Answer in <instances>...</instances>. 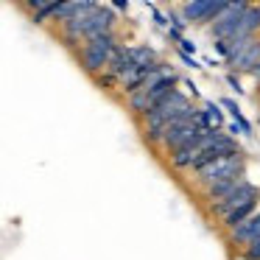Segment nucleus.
Segmentation results:
<instances>
[{
  "instance_id": "nucleus-13",
  "label": "nucleus",
  "mask_w": 260,
  "mask_h": 260,
  "mask_svg": "<svg viewBox=\"0 0 260 260\" xmlns=\"http://www.w3.org/2000/svg\"><path fill=\"white\" fill-rule=\"evenodd\" d=\"M221 107H224L226 112H230L232 118H235V123L241 126V132H243V135H252V123H249V120L243 118V112L238 109V104H235V101H230V98H221Z\"/></svg>"
},
{
  "instance_id": "nucleus-7",
  "label": "nucleus",
  "mask_w": 260,
  "mask_h": 260,
  "mask_svg": "<svg viewBox=\"0 0 260 260\" xmlns=\"http://www.w3.org/2000/svg\"><path fill=\"white\" fill-rule=\"evenodd\" d=\"M249 9H252L249 3H230V9L210 25V37H213L215 42L232 40V37L238 34V28H241V23H243V17H246Z\"/></svg>"
},
{
  "instance_id": "nucleus-17",
  "label": "nucleus",
  "mask_w": 260,
  "mask_h": 260,
  "mask_svg": "<svg viewBox=\"0 0 260 260\" xmlns=\"http://www.w3.org/2000/svg\"><path fill=\"white\" fill-rule=\"evenodd\" d=\"M25 6H28L31 12L37 14V12H40V9H42V6H45V0H28V3H25Z\"/></svg>"
},
{
  "instance_id": "nucleus-9",
  "label": "nucleus",
  "mask_w": 260,
  "mask_h": 260,
  "mask_svg": "<svg viewBox=\"0 0 260 260\" xmlns=\"http://www.w3.org/2000/svg\"><path fill=\"white\" fill-rule=\"evenodd\" d=\"M115 23H118V17H115L112 9H109V6H98V12L92 14V17L87 20V25H84V42L95 40V37H104V34H112Z\"/></svg>"
},
{
  "instance_id": "nucleus-10",
  "label": "nucleus",
  "mask_w": 260,
  "mask_h": 260,
  "mask_svg": "<svg viewBox=\"0 0 260 260\" xmlns=\"http://www.w3.org/2000/svg\"><path fill=\"white\" fill-rule=\"evenodd\" d=\"M226 238H230V246H243V249H246L249 243L260 241V213H254L252 218H249L246 224H241L238 230L226 232Z\"/></svg>"
},
{
  "instance_id": "nucleus-14",
  "label": "nucleus",
  "mask_w": 260,
  "mask_h": 260,
  "mask_svg": "<svg viewBox=\"0 0 260 260\" xmlns=\"http://www.w3.org/2000/svg\"><path fill=\"white\" fill-rule=\"evenodd\" d=\"M204 109H207V115H210V118H213L215 129H218V126L224 123V112H221V107H218V104H215V101H207V104H204Z\"/></svg>"
},
{
  "instance_id": "nucleus-1",
  "label": "nucleus",
  "mask_w": 260,
  "mask_h": 260,
  "mask_svg": "<svg viewBox=\"0 0 260 260\" xmlns=\"http://www.w3.org/2000/svg\"><path fill=\"white\" fill-rule=\"evenodd\" d=\"M196 112L199 109L187 101L185 92L174 90L165 101H159L157 107L140 120L143 123V137H146V143H151V146H162L165 135H168L176 123H182V120L196 118Z\"/></svg>"
},
{
  "instance_id": "nucleus-15",
  "label": "nucleus",
  "mask_w": 260,
  "mask_h": 260,
  "mask_svg": "<svg viewBox=\"0 0 260 260\" xmlns=\"http://www.w3.org/2000/svg\"><path fill=\"white\" fill-rule=\"evenodd\" d=\"M243 257H246V260H260V241L249 243V246L243 249Z\"/></svg>"
},
{
  "instance_id": "nucleus-6",
  "label": "nucleus",
  "mask_w": 260,
  "mask_h": 260,
  "mask_svg": "<svg viewBox=\"0 0 260 260\" xmlns=\"http://www.w3.org/2000/svg\"><path fill=\"white\" fill-rule=\"evenodd\" d=\"M226 9H230V3H224V0H190V3L182 6V17L187 20V25L193 23V25H207L210 28Z\"/></svg>"
},
{
  "instance_id": "nucleus-3",
  "label": "nucleus",
  "mask_w": 260,
  "mask_h": 260,
  "mask_svg": "<svg viewBox=\"0 0 260 260\" xmlns=\"http://www.w3.org/2000/svg\"><path fill=\"white\" fill-rule=\"evenodd\" d=\"M176 81H179V76L174 73V70H168V73H162L159 79H154L151 84H146L140 92H135V95H129V109L137 115V118H146L148 112H151L154 107H157L159 101H165V98L171 95V92L176 90Z\"/></svg>"
},
{
  "instance_id": "nucleus-8",
  "label": "nucleus",
  "mask_w": 260,
  "mask_h": 260,
  "mask_svg": "<svg viewBox=\"0 0 260 260\" xmlns=\"http://www.w3.org/2000/svg\"><path fill=\"white\" fill-rule=\"evenodd\" d=\"M199 135H202V129H199L196 118L182 120V123H176L174 129L165 135V140H162V146H159V148H162V151H168V154H174V151H179L182 146H187V143H190L193 137H199Z\"/></svg>"
},
{
  "instance_id": "nucleus-12",
  "label": "nucleus",
  "mask_w": 260,
  "mask_h": 260,
  "mask_svg": "<svg viewBox=\"0 0 260 260\" xmlns=\"http://www.w3.org/2000/svg\"><path fill=\"white\" fill-rule=\"evenodd\" d=\"M243 179H246V176H235V179H226V182H218V185L207 187V190L202 193V196H204V202H207V207H210V204H215V202H221L224 196H230V193L235 190V187L241 185Z\"/></svg>"
},
{
  "instance_id": "nucleus-16",
  "label": "nucleus",
  "mask_w": 260,
  "mask_h": 260,
  "mask_svg": "<svg viewBox=\"0 0 260 260\" xmlns=\"http://www.w3.org/2000/svg\"><path fill=\"white\" fill-rule=\"evenodd\" d=\"M179 51L187 56V53H196V45H193L190 40H185V37H182V40H179Z\"/></svg>"
},
{
  "instance_id": "nucleus-18",
  "label": "nucleus",
  "mask_w": 260,
  "mask_h": 260,
  "mask_svg": "<svg viewBox=\"0 0 260 260\" xmlns=\"http://www.w3.org/2000/svg\"><path fill=\"white\" fill-rule=\"evenodd\" d=\"M226 81H230V87H232V90H238V92H241V84H238V79H235V76H230Z\"/></svg>"
},
{
  "instance_id": "nucleus-4",
  "label": "nucleus",
  "mask_w": 260,
  "mask_h": 260,
  "mask_svg": "<svg viewBox=\"0 0 260 260\" xmlns=\"http://www.w3.org/2000/svg\"><path fill=\"white\" fill-rule=\"evenodd\" d=\"M243 168H246V159L243 154H232V157H224L218 162L207 165V168L196 171V187L199 190H207V187L218 185V182H226V179H235V176H243Z\"/></svg>"
},
{
  "instance_id": "nucleus-11",
  "label": "nucleus",
  "mask_w": 260,
  "mask_h": 260,
  "mask_svg": "<svg viewBox=\"0 0 260 260\" xmlns=\"http://www.w3.org/2000/svg\"><path fill=\"white\" fill-rule=\"evenodd\" d=\"M230 68L238 70V73H254V70L260 68V37L252 42V45L243 48V53L230 64Z\"/></svg>"
},
{
  "instance_id": "nucleus-2",
  "label": "nucleus",
  "mask_w": 260,
  "mask_h": 260,
  "mask_svg": "<svg viewBox=\"0 0 260 260\" xmlns=\"http://www.w3.org/2000/svg\"><path fill=\"white\" fill-rule=\"evenodd\" d=\"M118 48H120V42H118V37H115V31L84 42V48L79 51L81 68H84L92 79H98L101 73H107V68H109V62H112V56L118 53Z\"/></svg>"
},
{
  "instance_id": "nucleus-5",
  "label": "nucleus",
  "mask_w": 260,
  "mask_h": 260,
  "mask_svg": "<svg viewBox=\"0 0 260 260\" xmlns=\"http://www.w3.org/2000/svg\"><path fill=\"white\" fill-rule=\"evenodd\" d=\"M257 185L254 182H249V179H243L241 185L235 187V190L230 193V196H224L221 202H215V204H210L207 207V213L210 215H218L221 221L226 218L230 213H235L238 207H243V204H249V202H257Z\"/></svg>"
}]
</instances>
